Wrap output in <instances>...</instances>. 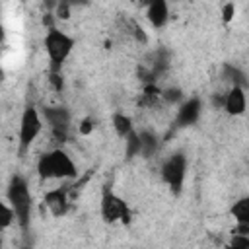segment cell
<instances>
[{"label": "cell", "instance_id": "6da1fadb", "mask_svg": "<svg viewBox=\"0 0 249 249\" xmlns=\"http://www.w3.org/2000/svg\"><path fill=\"white\" fill-rule=\"evenodd\" d=\"M37 175H39L41 181H47V179H74L78 175V167L62 148H54V150L45 152L37 160Z\"/></svg>", "mask_w": 249, "mask_h": 249}, {"label": "cell", "instance_id": "7a4b0ae2", "mask_svg": "<svg viewBox=\"0 0 249 249\" xmlns=\"http://www.w3.org/2000/svg\"><path fill=\"white\" fill-rule=\"evenodd\" d=\"M6 198L10 202V206L16 212L18 224L23 231H27L29 228V220H31V208H33V200H31V193H29V185L25 181L23 175L16 173L10 177L8 183V191H6Z\"/></svg>", "mask_w": 249, "mask_h": 249}, {"label": "cell", "instance_id": "3957f363", "mask_svg": "<svg viewBox=\"0 0 249 249\" xmlns=\"http://www.w3.org/2000/svg\"><path fill=\"white\" fill-rule=\"evenodd\" d=\"M43 45H45V51H47V56L51 62L49 72H62V64L66 62V58L70 56V53L76 45L74 37L60 31L58 27H51V29H47Z\"/></svg>", "mask_w": 249, "mask_h": 249}, {"label": "cell", "instance_id": "277c9868", "mask_svg": "<svg viewBox=\"0 0 249 249\" xmlns=\"http://www.w3.org/2000/svg\"><path fill=\"white\" fill-rule=\"evenodd\" d=\"M43 124H45V121H43V115L39 113V109L33 105H27L19 119V136H18L19 156H23L31 148V144L37 140V136L43 130Z\"/></svg>", "mask_w": 249, "mask_h": 249}, {"label": "cell", "instance_id": "5b68a950", "mask_svg": "<svg viewBox=\"0 0 249 249\" xmlns=\"http://www.w3.org/2000/svg\"><path fill=\"white\" fill-rule=\"evenodd\" d=\"M99 212H101L103 222H107V224H115V222L128 224V222H130L128 204L124 202V198H121V196H119L115 191H111L109 187H105L103 193H101Z\"/></svg>", "mask_w": 249, "mask_h": 249}, {"label": "cell", "instance_id": "8992f818", "mask_svg": "<svg viewBox=\"0 0 249 249\" xmlns=\"http://www.w3.org/2000/svg\"><path fill=\"white\" fill-rule=\"evenodd\" d=\"M185 175H187V158L181 152L171 154L163 165H161V179L165 181V185L171 189L173 195H179L185 183Z\"/></svg>", "mask_w": 249, "mask_h": 249}, {"label": "cell", "instance_id": "52a82bcc", "mask_svg": "<svg viewBox=\"0 0 249 249\" xmlns=\"http://www.w3.org/2000/svg\"><path fill=\"white\" fill-rule=\"evenodd\" d=\"M43 121L49 124L51 134L58 142L68 140V130H70V111L62 105H51L43 109Z\"/></svg>", "mask_w": 249, "mask_h": 249}, {"label": "cell", "instance_id": "ba28073f", "mask_svg": "<svg viewBox=\"0 0 249 249\" xmlns=\"http://www.w3.org/2000/svg\"><path fill=\"white\" fill-rule=\"evenodd\" d=\"M202 113V101L198 97H189L187 101H183L177 109V117H175V124L179 128H185V126H191L198 121Z\"/></svg>", "mask_w": 249, "mask_h": 249}, {"label": "cell", "instance_id": "9c48e42d", "mask_svg": "<svg viewBox=\"0 0 249 249\" xmlns=\"http://www.w3.org/2000/svg\"><path fill=\"white\" fill-rule=\"evenodd\" d=\"M43 202L45 206L51 210L53 216H64L70 208V200H68V191L66 187H54V189H49L43 196Z\"/></svg>", "mask_w": 249, "mask_h": 249}, {"label": "cell", "instance_id": "30bf717a", "mask_svg": "<svg viewBox=\"0 0 249 249\" xmlns=\"http://www.w3.org/2000/svg\"><path fill=\"white\" fill-rule=\"evenodd\" d=\"M245 109H247V93H245V88L231 86L224 93V111L230 117H239V115L245 113Z\"/></svg>", "mask_w": 249, "mask_h": 249}, {"label": "cell", "instance_id": "8fae6325", "mask_svg": "<svg viewBox=\"0 0 249 249\" xmlns=\"http://www.w3.org/2000/svg\"><path fill=\"white\" fill-rule=\"evenodd\" d=\"M146 19L154 29H161L169 19V4L165 0H154L146 8Z\"/></svg>", "mask_w": 249, "mask_h": 249}, {"label": "cell", "instance_id": "7c38bea8", "mask_svg": "<svg viewBox=\"0 0 249 249\" xmlns=\"http://www.w3.org/2000/svg\"><path fill=\"white\" fill-rule=\"evenodd\" d=\"M138 136H140V156H144V158L154 156L158 152V146H160L158 134L148 130V128H144V130L138 132Z\"/></svg>", "mask_w": 249, "mask_h": 249}, {"label": "cell", "instance_id": "4fadbf2b", "mask_svg": "<svg viewBox=\"0 0 249 249\" xmlns=\"http://www.w3.org/2000/svg\"><path fill=\"white\" fill-rule=\"evenodd\" d=\"M231 216L239 228H249V196H241L231 204Z\"/></svg>", "mask_w": 249, "mask_h": 249}, {"label": "cell", "instance_id": "5bb4252c", "mask_svg": "<svg viewBox=\"0 0 249 249\" xmlns=\"http://www.w3.org/2000/svg\"><path fill=\"white\" fill-rule=\"evenodd\" d=\"M222 76H224V80L230 82L231 86H239V88H247V86H249V80H247L245 72H243L241 68L230 64V62L224 64V68H222Z\"/></svg>", "mask_w": 249, "mask_h": 249}, {"label": "cell", "instance_id": "9a60e30c", "mask_svg": "<svg viewBox=\"0 0 249 249\" xmlns=\"http://www.w3.org/2000/svg\"><path fill=\"white\" fill-rule=\"evenodd\" d=\"M111 123H113V128H115L117 136H119V138H123V140H124L128 134H132V132H134L132 119H130L128 115H124V113H115V115H113V119H111Z\"/></svg>", "mask_w": 249, "mask_h": 249}, {"label": "cell", "instance_id": "2e32d148", "mask_svg": "<svg viewBox=\"0 0 249 249\" xmlns=\"http://www.w3.org/2000/svg\"><path fill=\"white\" fill-rule=\"evenodd\" d=\"M161 97V89L156 86V84H146L144 86V91H142V95H140V105H144V107H154L156 103H158V99Z\"/></svg>", "mask_w": 249, "mask_h": 249}, {"label": "cell", "instance_id": "e0dca14e", "mask_svg": "<svg viewBox=\"0 0 249 249\" xmlns=\"http://www.w3.org/2000/svg\"><path fill=\"white\" fill-rule=\"evenodd\" d=\"M124 156L128 160H132L134 156H140V136L136 130L124 138Z\"/></svg>", "mask_w": 249, "mask_h": 249}, {"label": "cell", "instance_id": "ac0fdd59", "mask_svg": "<svg viewBox=\"0 0 249 249\" xmlns=\"http://www.w3.org/2000/svg\"><path fill=\"white\" fill-rule=\"evenodd\" d=\"M161 99L165 103H171V105H181L185 101L183 97V91L179 88H167V89H161Z\"/></svg>", "mask_w": 249, "mask_h": 249}, {"label": "cell", "instance_id": "d6986e66", "mask_svg": "<svg viewBox=\"0 0 249 249\" xmlns=\"http://www.w3.org/2000/svg\"><path fill=\"white\" fill-rule=\"evenodd\" d=\"M14 222H18L16 212H14V208L10 206V202L6 200V202H2V220H0V228H2V230H8Z\"/></svg>", "mask_w": 249, "mask_h": 249}, {"label": "cell", "instance_id": "ffe728a7", "mask_svg": "<svg viewBox=\"0 0 249 249\" xmlns=\"http://www.w3.org/2000/svg\"><path fill=\"white\" fill-rule=\"evenodd\" d=\"M226 249H249V235H241V233H233L230 243L226 245Z\"/></svg>", "mask_w": 249, "mask_h": 249}, {"label": "cell", "instance_id": "44dd1931", "mask_svg": "<svg viewBox=\"0 0 249 249\" xmlns=\"http://www.w3.org/2000/svg\"><path fill=\"white\" fill-rule=\"evenodd\" d=\"M93 128H95V121H93L91 117H84V119L80 121V124H78V132H80L82 136L91 134V132H93Z\"/></svg>", "mask_w": 249, "mask_h": 249}, {"label": "cell", "instance_id": "7402d4cb", "mask_svg": "<svg viewBox=\"0 0 249 249\" xmlns=\"http://www.w3.org/2000/svg\"><path fill=\"white\" fill-rule=\"evenodd\" d=\"M233 16H235V4L233 2L222 4V19H224V23H230L233 19Z\"/></svg>", "mask_w": 249, "mask_h": 249}, {"label": "cell", "instance_id": "603a6c76", "mask_svg": "<svg viewBox=\"0 0 249 249\" xmlns=\"http://www.w3.org/2000/svg\"><path fill=\"white\" fill-rule=\"evenodd\" d=\"M130 33H132V37L138 41V43H148V35L144 33V29H142V25H138L136 21H130Z\"/></svg>", "mask_w": 249, "mask_h": 249}, {"label": "cell", "instance_id": "cb8c5ba5", "mask_svg": "<svg viewBox=\"0 0 249 249\" xmlns=\"http://www.w3.org/2000/svg\"><path fill=\"white\" fill-rule=\"evenodd\" d=\"M49 82L56 91H62L64 88V80H62V72H49Z\"/></svg>", "mask_w": 249, "mask_h": 249}, {"label": "cell", "instance_id": "d4e9b609", "mask_svg": "<svg viewBox=\"0 0 249 249\" xmlns=\"http://www.w3.org/2000/svg\"><path fill=\"white\" fill-rule=\"evenodd\" d=\"M54 16H56L58 19H68V18H70V6H68V4H58Z\"/></svg>", "mask_w": 249, "mask_h": 249}, {"label": "cell", "instance_id": "484cf974", "mask_svg": "<svg viewBox=\"0 0 249 249\" xmlns=\"http://www.w3.org/2000/svg\"><path fill=\"white\" fill-rule=\"evenodd\" d=\"M23 249H29V247H23Z\"/></svg>", "mask_w": 249, "mask_h": 249}]
</instances>
